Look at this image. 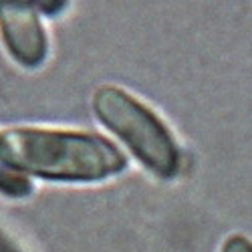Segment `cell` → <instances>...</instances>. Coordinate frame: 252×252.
<instances>
[{
  "mask_svg": "<svg viewBox=\"0 0 252 252\" xmlns=\"http://www.w3.org/2000/svg\"><path fill=\"white\" fill-rule=\"evenodd\" d=\"M0 135L10 163L27 178L93 184L125 170L121 152L95 133L12 127Z\"/></svg>",
  "mask_w": 252,
  "mask_h": 252,
  "instance_id": "obj_1",
  "label": "cell"
},
{
  "mask_svg": "<svg viewBox=\"0 0 252 252\" xmlns=\"http://www.w3.org/2000/svg\"><path fill=\"white\" fill-rule=\"evenodd\" d=\"M97 119L113 131L129 152L159 178H172L180 167V150L165 123L131 93L103 85L93 95Z\"/></svg>",
  "mask_w": 252,
  "mask_h": 252,
  "instance_id": "obj_2",
  "label": "cell"
},
{
  "mask_svg": "<svg viewBox=\"0 0 252 252\" xmlns=\"http://www.w3.org/2000/svg\"><path fill=\"white\" fill-rule=\"evenodd\" d=\"M0 38L23 69H36L47 61L49 38L34 2H0Z\"/></svg>",
  "mask_w": 252,
  "mask_h": 252,
  "instance_id": "obj_3",
  "label": "cell"
},
{
  "mask_svg": "<svg viewBox=\"0 0 252 252\" xmlns=\"http://www.w3.org/2000/svg\"><path fill=\"white\" fill-rule=\"evenodd\" d=\"M31 192H32L31 180L10 163L2 143V135H0V196L8 200H23L31 196Z\"/></svg>",
  "mask_w": 252,
  "mask_h": 252,
  "instance_id": "obj_4",
  "label": "cell"
},
{
  "mask_svg": "<svg viewBox=\"0 0 252 252\" xmlns=\"http://www.w3.org/2000/svg\"><path fill=\"white\" fill-rule=\"evenodd\" d=\"M222 252H252V240L242 234H232L224 242Z\"/></svg>",
  "mask_w": 252,
  "mask_h": 252,
  "instance_id": "obj_5",
  "label": "cell"
},
{
  "mask_svg": "<svg viewBox=\"0 0 252 252\" xmlns=\"http://www.w3.org/2000/svg\"><path fill=\"white\" fill-rule=\"evenodd\" d=\"M34 6H36V10H38V14H40V12H47L49 16H55L59 10H63L67 4H65V2H34Z\"/></svg>",
  "mask_w": 252,
  "mask_h": 252,
  "instance_id": "obj_6",
  "label": "cell"
},
{
  "mask_svg": "<svg viewBox=\"0 0 252 252\" xmlns=\"http://www.w3.org/2000/svg\"><path fill=\"white\" fill-rule=\"evenodd\" d=\"M0 252H23V250H20V248L2 232V230H0Z\"/></svg>",
  "mask_w": 252,
  "mask_h": 252,
  "instance_id": "obj_7",
  "label": "cell"
}]
</instances>
